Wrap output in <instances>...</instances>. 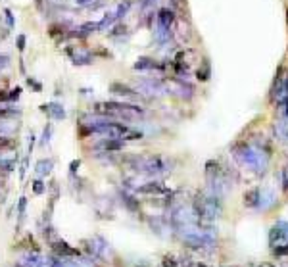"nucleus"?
<instances>
[{"label":"nucleus","mask_w":288,"mask_h":267,"mask_svg":"<svg viewBox=\"0 0 288 267\" xmlns=\"http://www.w3.org/2000/svg\"><path fill=\"white\" fill-rule=\"evenodd\" d=\"M25 43H27L25 35H17V39H15V45H17V50H19V52H23V50H25Z\"/></svg>","instance_id":"nucleus-32"},{"label":"nucleus","mask_w":288,"mask_h":267,"mask_svg":"<svg viewBox=\"0 0 288 267\" xmlns=\"http://www.w3.org/2000/svg\"><path fill=\"white\" fill-rule=\"evenodd\" d=\"M94 114L108 116L112 119H123V121H139L144 118V110L137 104H127V102H98L94 108Z\"/></svg>","instance_id":"nucleus-3"},{"label":"nucleus","mask_w":288,"mask_h":267,"mask_svg":"<svg viewBox=\"0 0 288 267\" xmlns=\"http://www.w3.org/2000/svg\"><path fill=\"white\" fill-rule=\"evenodd\" d=\"M15 148V140L10 134H0V152L4 150H14Z\"/></svg>","instance_id":"nucleus-23"},{"label":"nucleus","mask_w":288,"mask_h":267,"mask_svg":"<svg viewBox=\"0 0 288 267\" xmlns=\"http://www.w3.org/2000/svg\"><path fill=\"white\" fill-rule=\"evenodd\" d=\"M232 156L242 167H248L256 173H263L267 162H269V150H263L261 146H254L248 142H238L232 146Z\"/></svg>","instance_id":"nucleus-1"},{"label":"nucleus","mask_w":288,"mask_h":267,"mask_svg":"<svg viewBox=\"0 0 288 267\" xmlns=\"http://www.w3.org/2000/svg\"><path fill=\"white\" fill-rule=\"evenodd\" d=\"M52 167H54V160L52 158H43V160H39L37 165H35V171H37V175L39 177H46V175H50L52 173Z\"/></svg>","instance_id":"nucleus-18"},{"label":"nucleus","mask_w":288,"mask_h":267,"mask_svg":"<svg viewBox=\"0 0 288 267\" xmlns=\"http://www.w3.org/2000/svg\"><path fill=\"white\" fill-rule=\"evenodd\" d=\"M73 2H75L77 6H90L94 0H73Z\"/></svg>","instance_id":"nucleus-38"},{"label":"nucleus","mask_w":288,"mask_h":267,"mask_svg":"<svg viewBox=\"0 0 288 267\" xmlns=\"http://www.w3.org/2000/svg\"><path fill=\"white\" fill-rule=\"evenodd\" d=\"M41 112H44L46 116H50L52 119H66V110H64V106L58 104V102L43 104L41 106Z\"/></svg>","instance_id":"nucleus-16"},{"label":"nucleus","mask_w":288,"mask_h":267,"mask_svg":"<svg viewBox=\"0 0 288 267\" xmlns=\"http://www.w3.org/2000/svg\"><path fill=\"white\" fill-rule=\"evenodd\" d=\"M10 66V56L8 54H0V71H4Z\"/></svg>","instance_id":"nucleus-33"},{"label":"nucleus","mask_w":288,"mask_h":267,"mask_svg":"<svg viewBox=\"0 0 288 267\" xmlns=\"http://www.w3.org/2000/svg\"><path fill=\"white\" fill-rule=\"evenodd\" d=\"M79 165H81V162H79V160H73V162L70 163V173H72V175H75V173H77Z\"/></svg>","instance_id":"nucleus-37"},{"label":"nucleus","mask_w":288,"mask_h":267,"mask_svg":"<svg viewBox=\"0 0 288 267\" xmlns=\"http://www.w3.org/2000/svg\"><path fill=\"white\" fill-rule=\"evenodd\" d=\"M133 89L141 96H150V98H158V96L167 94V85L159 77H141V79H137Z\"/></svg>","instance_id":"nucleus-5"},{"label":"nucleus","mask_w":288,"mask_h":267,"mask_svg":"<svg viewBox=\"0 0 288 267\" xmlns=\"http://www.w3.org/2000/svg\"><path fill=\"white\" fill-rule=\"evenodd\" d=\"M123 146H125V142L121 138H102L100 142L96 144V150L106 152V154H114V152L123 150Z\"/></svg>","instance_id":"nucleus-13"},{"label":"nucleus","mask_w":288,"mask_h":267,"mask_svg":"<svg viewBox=\"0 0 288 267\" xmlns=\"http://www.w3.org/2000/svg\"><path fill=\"white\" fill-rule=\"evenodd\" d=\"M33 193L35 194H44L46 193V185H44L41 179H37V181L33 183Z\"/></svg>","instance_id":"nucleus-27"},{"label":"nucleus","mask_w":288,"mask_h":267,"mask_svg":"<svg viewBox=\"0 0 288 267\" xmlns=\"http://www.w3.org/2000/svg\"><path fill=\"white\" fill-rule=\"evenodd\" d=\"M246 208H259V189H252L244 194Z\"/></svg>","instance_id":"nucleus-19"},{"label":"nucleus","mask_w":288,"mask_h":267,"mask_svg":"<svg viewBox=\"0 0 288 267\" xmlns=\"http://www.w3.org/2000/svg\"><path fill=\"white\" fill-rule=\"evenodd\" d=\"M137 193L139 194H146V196H161V194H167L169 191L158 183V181H150V183H146V185H141L139 189H137Z\"/></svg>","instance_id":"nucleus-12"},{"label":"nucleus","mask_w":288,"mask_h":267,"mask_svg":"<svg viewBox=\"0 0 288 267\" xmlns=\"http://www.w3.org/2000/svg\"><path fill=\"white\" fill-rule=\"evenodd\" d=\"M21 114L19 108H15L10 102H0V119H14Z\"/></svg>","instance_id":"nucleus-17"},{"label":"nucleus","mask_w":288,"mask_h":267,"mask_svg":"<svg viewBox=\"0 0 288 267\" xmlns=\"http://www.w3.org/2000/svg\"><path fill=\"white\" fill-rule=\"evenodd\" d=\"M25 206H27V198H25V196H21V198H19V206H17V213H19L17 217H19V223L23 221V215H25Z\"/></svg>","instance_id":"nucleus-25"},{"label":"nucleus","mask_w":288,"mask_h":267,"mask_svg":"<svg viewBox=\"0 0 288 267\" xmlns=\"http://www.w3.org/2000/svg\"><path fill=\"white\" fill-rule=\"evenodd\" d=\"M210 75H212L210 62H208V60H204V62H200V67L196 69V77H198L200 81H208V79H210Z\"/></svg>","instance_id":"nucleus-22"},{"label":"nucleus","mask_w":288,"mask_h":267,"mask_svg":"<svg viewBox=\"0 0 288 267\" xmlns=\"http://www.w3.org/2000/svg\"><path fill=\"white\" fill-rule=\"evenodd\" d=\"M287 242H288V223L287 221L277 223L271 229V233H269V244L277 248V246H283Z\"/></svg>","instance_id":"nucleus-9"},{"label":"nucleus","mask_w":288,"mask_h":267,"mask_svg":"<svg viewBox=\"0 0 288 267\" xmlns=\"http://www.w3.org/2000/svg\"><path fill=\"white\" fill-rule=\"evenodd\" d=\"M52 248H54V252H56L58 258H77L79 256V250L77 248H72L68 242H64V240H54L52 242Z\"/></svg>","instance_id":"nucleus-14"},{"label":"nucleus","mask_w":288,"mask_h":267,"mask_svg":"<svg viewBox=\"0 0 288 267\" xmlns=\"http://www.w3.org/2000/svg\"><path fill=\"white\" fill-rule=\"evenodd\" d=\"M50 193H52V198H50V206H54V202L58 200V193H60V191H58V183H56V181H52V183H50Z\"/></svg>","instance_id":"nucleus-30"},{"label":"nucleus","mask_w":288,"mask_h":267,"mask_svg":"<svg viewBox=\"0 0 288 267\" xmlns=\"http://www.w3.org/2000/svg\"><path fill=\"white\" fill-rule=\"evenodd\" d=\"M192 208H194V213L198 217V221H214L221 215V198L214 196L212 193L204 191V193H198L194 202H192Z\"/></svg>","instance_id":"nucleus-4"},{"label":"nucleus","mask_w":288,"mask_h":267,"mask_svg":"<svg viewBox=\"0 0 288 267\" xmlns=\"http://www.w3.org/2000/svg\"><path fill=\"white\" fill-rule=\"evenodd\" d=\"M19 96H21V87H15V89L8 90V98H6V102H10V104H14L19 100Z\"/></svg>","instance_id":"nucleus-24"},{"label":"nucleus","mask_w":288,"mask_h":267,"mask_svg":"<svg viewBox=\"0 0 288 267\" xmlns=\"http://www.w3.org/2000/svg\"><path fill=\"white\" fill-rule=\"evenodd\" d=\"M94 33H98V23L96 21H85V23H81L73 33H68V35L77 37V39H86V37H90Z\"/></svg>","instance_id":"nucleus-15"},{"label":"nucleus","mask_w":288,"mask_h":267,"mask_svg":"<svg viewBox=\"0 0 288 267\" xmlns=\"http://www.w3.org/2000/svg\"><path fill=\"white\" fill-rule=\"evenodd\" d=\"M161 267H181L179 262L175 260V256H165L163 262H161Z\"/></svg>","instance_id":"nucleus-28"},{"label":"nucleus","mask_w":288,"mask_h":267,"mask_svg":"<svg viewBox=\"0 0 288 267\" xmlns=\"http://www.w3.org/2000/svg\"><path fill=\"white\" fill-rule=\"evenodd\" d=\"M112 4V0H98V2H92L90 6H92V10H98V8H104V6H110Z\"/></svg>","instance_id":"nucleus-36"},{"label":"nucleus","mask_w":288,"mask_h":267,"mask_svg":"<svg viewBox=\"0 0 288 267\" xmlns=\"http://www.w3.org/2000/svg\"><path fill=\"white\" fill-rule=\"evenodd\" d=\"M133 69H135V71H154V69H156V71H163L165 66L159 64V62H156L154 58H146V56H143V58H139L135 62Z\"/></svg>","instance_id":"nucleus-11"},{"label":"nucleus","mask_w":288,"mask_h":267,"mask_svg":"<svg viewBox=\"0 0 288 267\" xmlns=\"http://www.w3.org/2000/svg\"><path fill=\"white\" fill-rule=\"evenodd\" d=\"M110 92H112L114 96L123 98V100H137V98H141V94L133 89V87L123 85V83H119V81H114V83L110 85Z\"/></svg>","instance_id":"nucleus-10"},{"label":"nucleus","mask_w":288,"mask_h":267,"mask_svg":"<svg viewBox=\"0 0 288 267\" xmlns=\"http://www.w3.org/2000/svg\"><path fill=\"white\" fill-rule=\"evenodd\" d=\"M50 131H52V127H50V125H46V127H44V131H43V140H41V144H43V146H46V144L50 142Z\"/></svg>","instance_id":"nucleus-31"},{"label":"nucleus","mask_w":288,"mask_h":267,"mask_svg":"<svg viewBox=\"0 0 288 267\" xmlns=\"http://www.w3.org/2000/svg\"><path fill=\"white\" fill-rule=\"evenodd\" d=\"M129 169L141 175H148V177H158L169 171L171 163L167 162V158L163 156H156V154H141V156H133L127 160Z\"/></svg>","instance_id":"nucleus-2"},{"label":"nucleus","mask_w":288,"mask_h":267,"mask_svg":"<svg viewBox=\"0 0 288 267\" xmlns=\"http://www.w3.org/2000/svg\"><path fill=\"white\" fill-rule=\"evenodd\" d=\"M27 85H29V87H33V89L37 90V92H41V90H43V85H41L39 81H35L33 77H27Z\"/></svg>","instance_id":"nucleus-34"},{"label":"nucleus","mask_w":288,"mask_h":267,"mask_svg":"<svg viewBox=\"0 0 288 267\" xmlns=\"http://www.w3.org/2000/svg\"><path fill=\"white\" fill-rule=\"evenodd\" d=\"M66 52H68V56L72 60V64L73 66H77V67L94 64V54H92V50H88L85 46H70Z\"/></svg>","instance_id":"nucleus-8"},{"label":"nucleus","mask_w":288,"mask_h":267,"mask_svg":"<svg viewBox=\"0 0 288 267\" xmlns=\"http://www.w3.org/2000/svg\"><path fill=\"white\" fill-rule=\"evenodd\" d=\"M4 15H6V23H8V29H14L15 21H14V14L10 8H4Z\"/></svg>","instance_id":"nucleus-29"},{"label":"nucleus","mask_w":288,"mask_h":267,"mask_svg":"<svg viewBox=\"0 0 288 267\" xmlns=\"http://www.w3.org/2000/svg\"><path fill=\"white\" fill-rule=\"evenodd\" d=\"M121 200H123V204H125V208L129 209V211H133V213H137L139 211V208H141V204H139V200H135V196H131L129 193H121Z\"/></svg>","instance_id":"nucleus-21"},{"label":"nucleus","mask_w":288,"mask_h":267,"mask_svg":"<svg viewBox=\"0 0 288 267\" xmlns=\"http://www.w3.org/2000/svg\"><path fill=\"white\" fill-rule=\"evenodd\" d=\"M165 85H167V94H175L183 100H190L194 96V87L181 77H171L169 81H165Z\"/></svg>","instance_id":"nucleus-7"},{"label":"nucleus","mask_w":288,"mask_h":267,"mask_svg":"<svg viewBox=\"0 0 288 267\" xmlns=\"http://www.w3.org/2000/svg\"><path fill=\"white\" fill-rule=\"evenodd\" d=\"M159 0H139V4H141V8H143L144 12H150V10H154V6L158 4Z\"/></svg>","instance_id":"nucleus-26"},{"label":"nucleus","mask_w":288,"mask_h":267,"mask_svg":"<svg viewBox=\"0 0 288 267\" xmlns=\"http://www.w3.org/2000/svg\"><path fill=\"white\" fill-rule=\"evenodd\" d=\"M273 252H275V256H288V242L287 244H283V246H277Z\"/></svg>","instance_id":"nucleus-35"},{"label":"nucleus","mask_w":288,"mask_h":267,"mask_svg":"<svg viewBox=\"0 0 288 267\" xmlns=\"http://www.w3.org/2000/svg\"><path fill=\"white\" fill-rule=\"evenodd\" d=\"M271 100L275 106L288 104V71L285 67H281L279 73L275 75L273 87H271Z\"/></svg>","instance_id":"nucleus-6"},{"label":"nucleus","mask_w":288,"mask_h":267,"mask_svg":"<svg viewBox=\"0 0 288 267\" xmlns=\"http://www.w3.org/2000/svg\"><path fill=\"white\" fill-rule=\"evenodd\" d=\"M129 10H131V0H121L119 4H115L114 6L115 19H117V21H121L125 15L129 14Z\"/></svg>","instance_id":"nucleus-20"}]
</instances>
